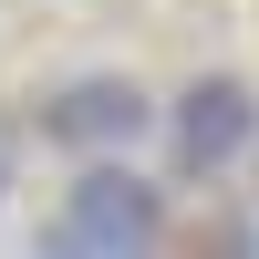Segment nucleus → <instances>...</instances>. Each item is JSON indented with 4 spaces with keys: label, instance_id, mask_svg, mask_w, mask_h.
<instances>
[{
    "label": "nucleus",
    "instance_id": "1",
    "mask_svg": "<svg viewBox=\"0 0 259 259\" xmlns=\"http://www.w3.org/2000/svg\"><path fill=\"white\" fill-rule=\"evenodd\" d=\"M156 187L135 177V166H83L73 197H62L52 239H41V259H145L156 249Z\"/></svg>",
    "mask_w": 259,
    "mask_h": 259
},
{
    "label": "nucleus",
    "instance_id": "2",
    "mask_svg": "<svg viewBox=\"0 0 259 259\" xmlns=\"http://www.w3.org/2000/svg\"><path fill=\"white\" fill-rule=\"evenodd\" d=\"M166 145H177L187 177H228V166L259 145V94L239 73H197L177 104H166Z\"/></svg>",
    "mask_w": 259,
    "mask_h": 259
},
{
    "label": "nucleus",
    "instance_id": "3",
    "mask_svg": "<svg viewBox=\"0 0 259 259\" xmlns=\"http://www.w3.org/2000/svg\"><path fill=\"white\" fill-rule=\"evenodd\" d=\"M145 124H156V104H145V83H124V73H83V83H62L52 94V145L62 156H114V145H135Z\"/></svg>",
    "mask_w": 259,
    "mask_h": 259
}]
</instances>
